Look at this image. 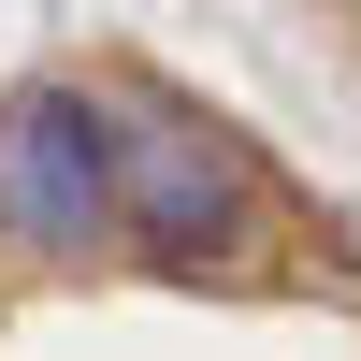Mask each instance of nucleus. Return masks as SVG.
Masks as SVG:
<instances>
[{"label":"nucleus","instance_id":"1","mask_svg":"<svg viewBox=\"0 0 361 361\" xmlns=\"http://www.w3.org/2000/svg\"><path fill=\"white\" fill-rule=\"evenodd\" d=\"M102 159H116V231L159 275H217L260 202V159L188 102H102Z\"/></svg>","mask_w":361,"mask_h":361},{"label":"nucleus","instance_id":"2","mask_svg":"<svg viewBox=\"0 0 361 361\" xmlns=\"http://www.w3.org/2000/svg\"><path fill=\"white\" fill-rule=\"evenodd\" d=\"M0 231L29 260H87L116 231V159H102L87 87H15L0 102Z\"/></svg>","mask_w":361,"mask_h":361}]
</instances>
